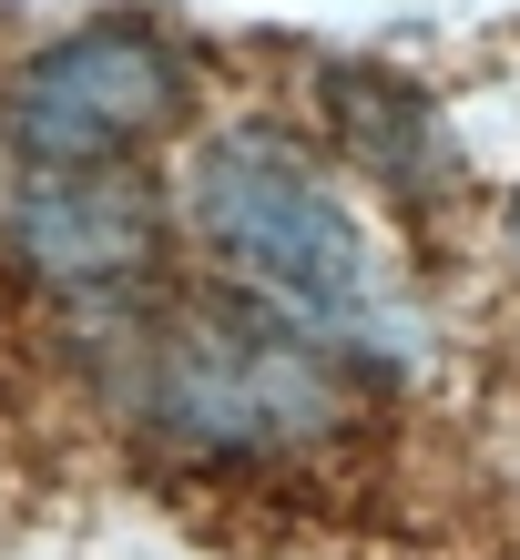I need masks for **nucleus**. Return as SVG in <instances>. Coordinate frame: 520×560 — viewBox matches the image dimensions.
Returning a JSON list of instances; mask_svg holds the SVG:
<instances>
[{"label":"nucleus","instance_id":"nucleus-1","mask_svg":"<svg viewBox=\"0 0 520 560\" xmlns=\"http://www.w3.org/2000/svg\"><path fill=\"white\" fill-rule=\"evenodd\" d=\"M194 255L215 266L224 295L266 306L276 326L357 357V368H398L418 316L398 295V266L368 235V214L337 194V174L316 163L297 133L276 122H224L184 153V194H174Z\"/></svg>","mask_w":520,"mask_h":560},{"label":"nucleus","instance_id":"nucleus-2","mask_svg":"<svg viewBox=\"0 0 520 560\" xmlns=\"http://www.w3.org/2000/svg\"><path fill=\"white\" fill-rule=\"evenodd\" d=\"M368 368L337 347L276 326L245 295H194V306H143L123 326L113 398L143 439L184 458H297L368 418Z\"/></svg>","mask_w":520,"mask_h":560},{"label":"nucleus","instance_id":"nucleus-3","mask_svg":"<svg viewBox=\"0 0 520 560\" xmlns=\"http://www.w3.org/2000/svg\"><path fill=\"white\" fill-rule=\"evenodd\" d=\"M194 113V72L153 21H82L42 42L0 82V153L92 174V163H143Z\"/></svg>","mask_w":520,"mask_h":560},{"label":"nucleus","instance_id":"nucleus-4","mask_svg":"<svg viewBox=\"0 0 520 560\" xmlns=\"http://www.w3.org/2000/svg\"><path fill=\"white\" fill-rule=\"evenodd\" d=\"M0 235H11L21 276L51 285L61 306H123V295L143 306L153 266H164V194H153L134 163H92V174L11 163Z\"/></svg>","mask_w":520,"mask_h":560},{"label":"nucleus","instance_id":"nucleus-5","mask_svg":"<svg viewBox=\"0 0 520 560\" xmlns=\"http://www.w3.org/2000/svg\"><path fill=\"white\" fill-rule=\"evenodd\" d=\"M337 113H347V143L378 163L388 184H439V122L408 82H337Z\"/></svg>","mask_w":520,"mask_h":560},{"label":"nucleus","instance_id":"nucleus-6","mask_svg":"<svg viewBox=\"0 0 520 560\" xmlns=\"http://www.w3.org/2000/svg\"><path fill=\"white\" fill-rule=\"evenodd\" d=\"M500 255L520 266V194H510V214H500Z\"/></svg>","mask_w":520,"mask_h":560}]
</instances>
